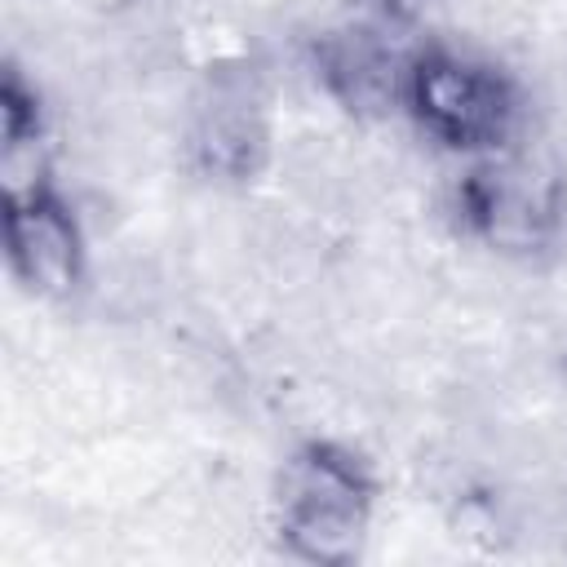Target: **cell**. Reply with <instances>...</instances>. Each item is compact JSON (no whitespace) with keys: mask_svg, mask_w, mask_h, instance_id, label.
Returning <instances> with one entry per match:
<instances>
[{"mask_svg":"<svg viewBox=\"0 0 567 567\" xmlns=\"http://www.w3.org/2000/svg\"><path fill=\"white\" fill-rule=\"evenodd\" d=\"M558 159L545 146L487 164L470 186V208L496 248H532L558 221Z\"/></svg>","mask_w":567,"mask_h":567,"instance_id":"cell-4","label":"cell"},{"mask_svg":"<svg viewBox=\"0 0 567 567\" xmlns=\"http://www.w3.org/2000/svg\"><path fill=\"white\" fill-rule=\"evenodd\" d=\"M93 4H102V9H111V13H115V9H124V4H133V0H93Z\"/></svg>","mask_w":567,"mask_h":567,"instance_id":"cell-7","label":"cell"},{"mask_svg":"<svg viewBox=\"0 0 567 567\" xmlns=\"http://www.w3.org/2000/svg\"><path fill=\"white\" fill-rule=\"evenodd\" d=\"M408 97L425 133H434L447 146H492L514 124L509 84L483 62L456 53L425 58L408 80Z\"/></svg>","mask_w":567,"mask_h":567,"instance_id":"cell-2","label":"cell"},{"mask_svg":"<svg viewBox=\"0 0 567 567\" xmlns=\"http://www.w3.org/2000/svg\"><path fill=\"white\" fill-rule=\"evenodd\" d=\"M319 75L354 115H372V120L390 115L394 97L403 93L399 49L377 22H350L332 31L319 58Z\"/></svg>","mask_w":567,"mask_h":567,"instance_id":"cell-5","label":"cell"},{"mask_svg":"<svg viewBox=\"0 0 567 567\" xmlns=\"http://www.w3.org/2000/svg\"><path fill=\"white\" fill-rule=\"evenodd\" d=\"M9 257L27 288L40 297H66L80 284V235L75 213L53 199H13L9 204Z\"/></svg>","mask_w":567,"mask_h":567,"instance_id":"cell-6","label":"cell"},{"mask_svg":"<svg viewBox=\"0 0 567 567\" xmlns=\"http://www.w3.org/2000/svg\"><path fill=\"white\" fill-rule=\"evenodd\" d=\"M190 151L217 177H244L266 155V80L252 66H217L186 93Z\"/></svg>","mask_w":567,"mask_h":567,"instance_id":"cell-3","label":"cell"},{"mask_svg":"<svg viewBox=\"0 0 567 567\" xmlns=\"http://www.w3.org/2000/svg\"><path fill=\"white\" fill-rule=\"evenodd\" d=\"M284 532L292 549L310 563L354 558L368 523V483L332 447H306L284 465L279 478Z\"/></svg>","mask_w":567,"mask_h":567,"instance_id":"cell-1","label":"cell"}]
</instances>
